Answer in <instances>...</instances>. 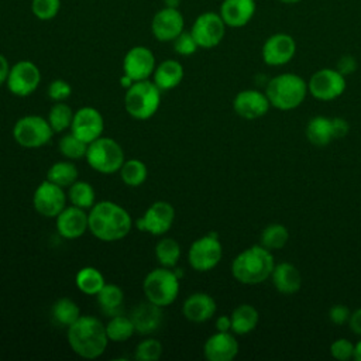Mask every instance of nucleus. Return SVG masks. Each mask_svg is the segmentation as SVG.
Segmentation results:
<instances>
[{
	"label": "nucleus",
	"instance_id": "1",
	"mask_svg": "<svg viewBox=\"0 0 361 361\" xmlns=\"http://www.w3.org/2000/svg\"><path fill=\"white\" fill-rule=\"evenodd\" d=\"M130 213L111 200H102L89 212V230L100 241L113 243L123 240L131 231Z\"/></svg>",
	"mask_w": 361,
	"mask_h": 361
},
{
	"label": "nucleus",
	"instance_id": "2",
	"mask_svg": "<svg viewBox=\"0 0 361 361\" xmlns=\"http://www.w3.org/2000/svg\"><path fill=\"white\" fill-rule=\"evenodd\" d=\"M66 338L72 351L86 360L99 358L109 343L106 324L92 314H80V317L68 327Z\"/></svg>",
	"mask_w": 361,
	"mask_h": 361
},
{
	"label": "nucleus",
	"instance_id": "3",
	"mask_svg": "<svg viewBox=\"0 0 361 361\" xmlns=\"http://www.w3.org/2000/svg\"><path fill=\"white\" fill-rule=\"evenodd\" d=\"M274 267L275 261L272 252L258 244L235 255L231 262V274L234 279L243 285H258L271 278Z\"/></svg>",
	"mask_w": 361,
	"mask_h": 361
},
{
	"label": "nucleus",
	"instance_id": "4",
	"mask_svg": "<svg viewBox=\"0 0 361 361\" xmlns=\"http://www.w3.org/2000/svg\"><path fill=\"white\" fill-rule=\"evenodd\" d=\"M307 82L296 73L285 72L269 79L265 94L272 107L288 111L299 107L307 96Z\"/></svg>",
	"mask_w": 361,
	"mask_h": 361
},
{
	"label": "nucleus",
	"instance_id": "5",
	"mask_svg": "<svg viewBox=\"0 0 361 361\" xmlns=\"http://www.w3.org/2000/svg\"><path fill=\"white\" fill-rule=\"evenodd\" d=\"M161 93V89L149 79L134 82L128 89H126V111L135 120L151 118L159 109Z\"/></svg>",
	"mask_w": 361,
	"mask_h": 361
},
{
	"label": "nucleus",
	"instance_id": "6",
	"mask_svg": "<svg viewBox=\"0 0 361 361\" xmlns=\"http://www.w3.org/2000/svg\"><path fill=\"white\" fill-rule=\"evenodd\" d=\"M142 290L147 300L161 307L169 306L178 298L179 278L171 268H155L144 278Z\"/></svg>",
	"mask_w": 361,
	"mask_h": 361
},
{
	"label": "nucleus",
	"instance_id": "7",
	"mask_svg": "<svg viewBox=\"0 0 361 361\" xmlns=\"http://www.w3.org/2000/svg\"><path fill=\"white\" fill-rule=\"evenodd\" d=\"M86 161L96 172L111 175L120 171L124 159L121 145L110 137H99L87 145Z\"/></svg>",
	"mask_w": 361,
	"mask_h": 361
},
{
	"label": "nucleus",
	"instance_id": "8",
	"mask_svg": "<svg viewBox=\"0 0 361 361\" xmlns=\"http://www.w3.org/2000/svg\"><path fill=\"white\" fill-rule=\"evenodd\" d=\"M52 134L54 130L51 128L48 120L34 114L18 118L13 127V138L16 142L30 149L48 144Z\"/></svg>",
	"mask_w": 361,
	"mask_h": 361
},
{
	"label": "nucleus",
	"instance_id": "9",
	"mask_svg": "<svg viewBox=\"0 0 361 361\" xmlns=\"http://www.w3.org/2000/svg\"><path fill=\"white\" fill-rule=\"evenodd\" d=\"M223 257V245L216 233H209L195 240L188 251L189 265L199 272H207L217 267Z\"/></svg>",
	"mask_w": 361,
	"mask_h": 361
},
{
	"label": "nucleus",
	"instance_id": "10",
	"mask_svg": "<svg viewBox=\"0 0 361 361\" xmlns=\"http://www.w3.org/2000/svg\"><path fill=\"white\" fill-rule=\"evenodd\" d=\"M350 131V124L341 117L316 116L306 126V138L314 147H326L331 141L344 138Z\"/></svg>",
	"mask_w": 361,
	"mask_h": 361
},
{
	"label": "nucleus",
	"instance_id": "11",
	"mask_svg": "<svg viewBox=\"0 0 361 361\" xmlns=\"http://www.w3.org/2000/svg\"><path fill=\"white\" fill-rule=\"evenodd\" d=\"M347 87L345 76L336 68H322L307 80L309 93L322 102H330L340 97Z\"/></svg>",
	"mask_w": 361,
	"mask_h": 361
},
{
	"label": "nucleus",
	"instance_id": "12",
	"mask_svg": "<svg viewBox=\"0 0 361 361\" xmlns=\"http://www.w3.org/2000/svg\"><path fill=\"white\" fill-rule=\"evenodd\" d=\"M226 23L221 16L214 11H206L196 17L190 32L196 39L199 48L210 49L217 47L226 35Z\"/></svg>",
	"mask_w": 361,
	"mask_h": 361
},
{
	"label": "nucleus",
	"instance_id": "13",
	"mask_svg": "<svg viewBox=\"0 0 361 361\" xmlns=\"http://www.w3.org/2000/svg\"><path fill=\"white\" fill-rule=\"evenodd\" d=\"M41 82L39 68L31 61H18L10 68L7 78V89L18 97L32 94Z\"/></svg>",
	"mask_w": 361,
	"mask_h": 361
},
{
	"label": "nucleus",
	"instance_id": "14",
	"mask_svg": "<svg viewBox=\"0 0 361 361\" xmlns=\"http://www.w3.org/2000/svg\"><path fill=\"white\" fill-rule=\"evenodd\" d=\"M175 220V209L165 200L154 202L144 213L142 217L137 219L135 227L140 231L149 233L152 235H164L169 231Z\"/></svg>",
	"mask_w": 361,
	"mask_h": 361
},
{
	"label": "nucleus",
	"instance_id": "15",
	"mask_svg": "<svg viewBox=\"0 0 361 361\" xmlns=\"http://www.w3.org/2000/svg\"><path fill=\"white\" fill-rule=\"evenodd\" d=\"M296 54V41L286 32H275L269 35L261 49L262 61L268 66H283L289 63Z\"/></svg>",
	"mask_w": 361,
	"mask_h": 361
},
{
	"label": "nucleus",
	"instance_id": "16",
	"mask_svg": "<svg viewBox=\"0 0 361 361\" xmlns=\"http://www.w3.org/2000/svg\"><path fill=\"white\" fill-rule=\"evenodd\" d=\"M32 204L37 213L44 217H56L66 207V195L63 188L51 180L41 182L34 190Z\"/></svg>",
	"mask_w": 361,
	"mask_h": 361
},
{
	"label": "nucleus",
	"instance_id": "17",
	"mask_svg": "<svg viewBox=\"0 0 361 361\" xmlns=\"http://www.w3.org/2000/svg\"><path fill=\"white\" fill-rule=\"evenodd\" d=\"M71 131L86 144H90L92 141L102 137L104 131V120L102 113L90 106L80 107L73 114Z\"/></svg>",
	"mask_w": 361,
	"mask_h": 361
},
{
	"label": "nucleus",
	"instance_id": "18",
	"mask_svg": "<svg viewBox=\"0 0 361 361\" xmlns=\"http://www.w3.org/2000/svg\"><path fill=\"white\" fill-rule=\"evenodd\" d=\"M155 66V56L152 51L142 45L130 48L123 59V72L134 82L149 79Z\"/></svg>",
	"mask_w": 361,
	"mask_h": 361
},
{
	"label": "nucleus",
	"instance_id": "19",
	"mask_svg": "<svg viewBox=\"0 0 361 361\" xmlns=\"http://www.w3.org/2000/svg\"><path fill=\"white\" fill-rule=\"evenodd\" d=\"M185 30V20L178 8L164 7L154 17L151 23L152 35L161 42L173 41Z\"/></svg>",
	"mask_w": 361,
	"mask_h": 361
},
{
	"label": "nucleus",
	"instance_id": "20",
	"mask_svg": "<svg viewBox=\"0 0 361 361\" xmlns=\"http://www.w3.org/2000/svg\"><path fill=\"white\" fill-rule=\"evenodd\" d=\"M271 103L265 93L257 89H245L235 94L233 110L237 116L245 120H255L268 113Z\"/></svg>",
	"mask_w": 361,
	"mask_h": 361
},
{
	"label": "nucleus",
	"instance_id": "21",
	"mask_svg": "<svg viewBox=\"0 0 361 361\" xmlns=\"http://www.w3.org/2000/svg\"><path fill=\"white\" fill-rule=\"evenodd\" d=\"M58 234L66 240H76L89 230V213L78 206H66L56 217Z\"/></svg>",
	"mask_w": 361,
	"mask_h": 361
},
{
	"label": "nucleus",
	"instance_id": "22",
	"mask_svg": "<svg viewBox=\"0 0 361 361\" xmlns=\"http://www.w3.org/2000/svg\"><path fill=\"white\" fill-rule=\"evenodd\" d=\"M238 354V341L230 331L212 334L203 345V355L209 361H231Z\"/></svg>",
	"mask_w": 361,
	"mask_h": 361
},
{
	"label": "nucleus",
	"instance_id": "23",
	"mask_svg": "<svg viewBox=\"0 0 361 361\" xmlns=\"http://www.w3.org/2000/svg\"><path fill=\"white\" fill-rule=\"evenodd\" d=\"M255 1L257 0H223L219 14L227 27L241 28L252 20L257 11Z\"/></svg>",
	"mask_w": 361,
	"mask_h": 361
},
{
	"label": "nucleus",
	"instance_id": "24",
	"mask_svg": "<svg viewBox=\"0 0 361 361\" xmlns=\"http://www.w3.org/2000/svg\"><path fill=\"white\" fill-rule=\"evenodd\" d=\"M216 309V300L209 293L195 292L185 299L182 305V314L192 323H203L214 316Z\"/></svg>",
	"mask_w": 361,
	"mask_h": 361
},
{
	"label": "nucleus",
	"instance_id": "25",
	"mask_svg": "<svg viewBox=\"0 0 361 361\" xmlns=\"http://www.w3.org/2000/svg\"><path fill=\"white\" fill-rule=\"evenodd\" d=\"M162 307L145 300L138 303L131 312V322L134 324L135 333L138 334H151L157 331L162 323Z\"/></svg>",
	"mask_w": 361,
	"mask_h": 361
},
{
	"label": "nucleus",
	"instance_id": "26",
	"mask_svg": "<svg viewBox=\"0 0 361 361\" xmlns=\"http://www.w3.org/2000/svg\"><path fill=\"white\" fill-rule=\"evenodd\" d=\"M271 279L275 289L282 295H295L302 288V275L290 262L275 264Z\"/></svg>",
	"mask_w": 361,
	"mask_h": 361
},
{
	"label": "nucleus",
	"instance_id": "27",
	"mask_svg": "<svg viewBox=\"0 0 361 361\" xmlns=\"http://www.w3.org/2000/svg\"><path fill=\"white\" fill-rule=\"evenodd\" d=\"M185 71L180 62L175 59H165L155 66L152 73V82L161 89V92L171 90L176 87L183 79Z\"/></svg>",
	"mask_w": 361,
	"mask_h": 361
},
{
	"label": "nucleus",
	"instance_id": "28",
	"mask_svg": "<svg viewBox=\"0 0 361 361\" xmlns=\"http://www.w3.org/2000/svg\"><path fill=\"white\" fill-rule=\"evenodd\" d=\"M259 322L258 310L248 303L238 305L231 313V331L243 336L251 333Z\"/></svg>",
	"mask_w": 361,
	"mask_h": 361
},
{
	"label": "nucleus",
	"instance_id": "29",
	"mask_svg": "<svg viewBox=\"0 0 361 361\" xmlns=\"http://www.w3.org/2000/svg\"><path fill=\"white\" fill-rule=\"evenodd\" d=\"M96 299H97V303H99L102 312L106 316L111 317L114 314L121 313L124 293L120 286H117L114 283H104V286L96 295Z\"/></svg>",
	"mask_w": 361,
	"mask_h": 361
},
{
	"label": "nucleus",
	"instance_id": "30",
	"mask_svg": "<svg viewBox=\"0 0 361 361\" xmlns=\"http://www.w3.org/2000/svg\"><path fill=\"white\" fill-rule=\"evenodd\" d=\"M80 317V309L75 300L69 298H59L51 307V319L56 326L69 327Z\"/></svg>",
	"mask_w": 361,
	"mask_h": 361
},
{
	"label": "nucleus",
	"instance_id": "31",
	"mask_svg": "<svg viewBox=\"0 0 361 361\" xmlns=\"http://www.w3.org/2000/svg\"><path fill=\"white\" fill-rule=\"evenodd\" d=\"M75 283L80 292L89 296H96L104 286L106 281L102 272L94 267H83L75 275Z\"/></svg>",
	"mask_w": 361,
	"mask_h": 361
},
{
	"label": "nucleus",
	"instance_id": "32",
	"mask_svg": "<svg viewBox=\"0 0 361 361\" xmlns=\"http://www.w3.org/2000/svg\"><path fill=\"white\" fill-rule=\"evenodd\" d=\"M79 172L73 162L59 161L49 166L47 172V179L61 188H69L73 182L78 180Z\"/></svg>",
	"mask_w": 361,
	"mask_h": 361
},
{
	"label": "nucleus",
	"instance_id": "33",
	"mask_svg": "<svg viewBox=\"0 0 361 361\" xmlns=\"http://www.w3.org/2000/svg\"><path fill=\"white\" fill-rule=\"evenodd\" d=\"M106 333L110 341L123 343L127 341L135 333V329L130 317L124 316L123 313H118L109 319L106 324Z\"/></svg>",
	"mask_w": 361,
	"mask_h": 361
},
{
	"label": "nucleus",
	"instance_id": "34",
	"mask_svg": "<svg viewBox=\"0 0 361 361\" xmlns=\"http://www.w3.org/2000/svg\"><path fill=\"white\" fill-rule=\"evenodd\" d=\"M288 240H289L288 228L281 223H272L262 230L259 237V244L269 251H275V250L283 248Z\"/></svg>",
	"mask_w": 361,
	"mask_h": 361
},
{
	"label": "nucleus",
	"instance_id": "35",
	"mask_svg": "<svg viewBox=\"0 0 361 361\" xmlns=\"http://www.w3.org/2000/svg\"><path fill=\"white\" fill-rule=\"evenodd\" d=\"M155 257L161 267L173 268L180 258V245L176 240L162 237L155 245Z\"/></svg>",
	"mask_w": 361,
	"mask_h": 361
},
{
	"label": "nucleus",
	"instance_id": "36",
	"mask_svg": "<svg viewBox=\"0 0 361 361\" xmlns=\"http://www.w3.org/2000/svg\"><path fill=\"white\" fill-rule=\"evenodd\" d=\"M118 172H120L121 180L127 186H131V188L142 185L147 179V175H148L145 164L142 161L137 159V158H131V159L124 161Z\"/></svg>",
	"mask_w": 361,
	"mask_h": 361
},
{
	"label": "nucleus",
	"instance_id": "37",
	"mask_svg": "<svg viewBox=\"0 0 361 361\" xmlns=\"http://www.w3.org/2000/svg\"><path fill=\"white\" fill-rule=\"evenodd\" d=\"M68 199L73 206H78L86 210V209H92V206L94 204L96 193L90 183L85 180H76L69 186Z\"/></svg>",
	"mask_w": 361,
	"mask_h": 361
},
{
	"label": "nucleus",
	"instance_id": "38",
	"mask_svg": "<svg viewBox=\"0 0 361 361\" xmlns=\"http://www.w3.org/2000/svg\"><path fill=\"white\" fill-rule=\"evenodd\" d=\"M75 111L63 102H56L48 111V123L54 133H62L71 128Z\"/></svg>",
	"mask_w": 361,
	"mask_h": 361
},
{
	"label": "nucleus",
	"instance_id": "39",
	"mask_svg": "<svg viewBox=\"0 0 361 361\" xmlns=\"http://www.w3.org/2000/svg\"><path fill=\"white\" fill-rule=\"evenodd\" d=\"M87 145L83 140H80L79 137H76L72 131L62 135L58 141V149L59 152L66 157L68 159L72 161H78L86 157V151H87Z\"/></svg>",
	"mask_w": 361,
	"mask_h": 361
},
{
	"label": "nucleus",
	"instance_id": "40",
	"mask_svg": "<svg viewBox=\"0 0 361 361\" xmlns=\"http://www.w3.org/2000/svg\"><path fill=\"white\" fill-rule=\"evenodd\" d=\"M162 355V344L155 338H145L135 347L134 357L138 361H158Z\"/></svg>",
	"mask_w": 361,
	"mask_h": 361
},
{
	"label": "nucleus",
	"instance_id": "41",
	"mask_svg": "<svg viewBox=\"0 0 361 361\" xmlns=\"http://www.w3.org/2000/svg\"><path fill=\"white\" fill-rule=\"evenodd\" d=\"M61 10V0H32L31 11L41 21H49Z\"/></svg>",
	"mask_w": 361,
	"mask_h": 361
},
{
	"label": "nucleus",
	"instance_id": "42",
	"mask_svg": "<svg viewBox=\"0 0 361 361\" xmlns=\"http://www.w3.org/2000/svg\"><path fill=\"white\" fill-rule=\"evenodd\" d=\"M173 49L176 54L182 55V56H189V55H193L199 45L196 42V39L193 38L192 32L190 31H182L173 41Z\"/></svg>",
	"mask_w": 361,
	"mask_h": 361
},
{
	"label": "nucleus",
	"instance_id": "43",
	"mask_svg": "<svg viewBox=\"0 0 361 361\" xmlns=\"http://www.w3.org/2000/svg\"><path fill=\"white\" fill-rule=\"evenodd\" d=\"M330 354L338 361L354 358V344L347 338H337L330 344Z\"/></svg>",
	"mask_w": 361,
	"mask_h": 361
},
{
	"label": "nucleus",
	"instance_id": "44",
	"mask_svg": "<svg viewBox=\"0 0 361 361\" xmlns=\"http://www.w3.org/2000/svg\"><path fill=\"white\" fill-rule=\"evenodd\" d=\"M71 93H72V87L63 79H55L48 86V96L54 102H63L71 96Z\"/></svg>",
	"mask_w": 361,
	"mask_h": 361
},
{
	"label": "nucleus",
	"instance_id": "45",
	"mask_svg": "<svg viewBox=\"0 0 361 361\" xmlns=\"http://www.w3.org/2000/svg\"><path fill=\"white\" fill-rule=\"evenodd\" d=\"M350 309L344 305H334L329 309V320L336 324V326H343L345 323H348V319H350Z\"/></svg>",
	"mask_w": 361,
	"mask_h": 361
},
{
	"label": "nucleus",
	"instance_id": "46",
	"mask_svg": "<svg viewBox=\"0 0 361 361\" xmlns=\"http://www.w3.org/2000/svg\"><path fill=\"white\" fill-rule=\"evenodd\" d=\"M336 69L347 76V75H351L357 71V59L353 56V55H343L338 61H337V65H336Z\"/></svg>",
	"mask_w": 361,
	"mask_h": 361
},
{
	"label": "nucleus",
	"instance_id": "47",
	"mask_svg": "<svg viewBox=\"0 0 361 361\" xmlns=\"http://www.w3.org/2000/svg\"><path fill=\"white\" fill-rule=\"evenodd\" d=\"M348 326L354 334L361 336V307L351 312L350 319H348Z\"/></svg>",
	"mask_w": 361,
	"mask_h": 361
},
{
	"label": "nucleus",
	"instance_id": "48",
	"mask_svg": "<svg viewBox=\"0 0 361 361\" xmlns=\"http://www.w3.org/2000/svg\"><path fill=\"white\" fill-rule=\"evenodd\" d=\"M217 331H231V316L221 314L216 319Z\"/></svg>",
	"mask_w": 361,
	"mask_h": 361
},
{
	"label": "nucleus",
	"instance_id": "49",
	"mask_svg": "<svg viewBox=\"0 0 361 361\" xmlns=\"http://www.w3.org/2000/svg\"><path fill=\"white\" fill-rule=\"evenodd\" d=\"M10 68L11 66L8 65L7 58L3 54H0V86L7 82V78H8V73H10Z\"/></svg>",
	"mask_w": 361,
	"mask_h": 361
},
{
	"label": "nucleus",
	"instance_id": "50",
	"mask_svg": "<svg viewBox=\"0 0 361 361\" xmlns=\"http://www.w3.org/2000/svg\"><path fill=\"white\" fill-rule=\"evenodd\" d=\"M134 83V80L130 78V76H127L126 73H123V76L120 78V85H121V87H124V89H128L131 85Z\"/></svg>",
	"mask_w": 361,
	"mask_h": 361
},
{
	"label": "nucleus",
	"instance_id": "51",
	"mask_svg": "<svg viewBox=\"0 0 361 361\" xmlns=\"http://www.w3.org/2000/svg\"><path fill=\"white\" fill-rule=\"evenodd\" d=\"M354 360L361 361V338L354 344Z\"/></svg>",
	"mask_w": 361,
	"mask_h": 361
},
{
	"label": "nucleus",
	"instance_id": "52",
	"mask_svg": "<svg viewBox=\"0 0 361 361\" xmlns=\"http://www.w3.org/2000/svg\"><path fill=\"white\" fill-rule=\"evenodd\" d=\"M165 7H172V8H178L180 4V0H164Z\"/></svg>",
	"mask_w": 361,
	"mask_h": 361
},
{
	"label": "nucleus",
	"instance_id": "53",
	"mask_svg": "<svg viewBox=\"0 0 361 361\" xmlns=\"http://www.w3.org/2000/svg\"><path fill=\"white\" fill-rule=\"evenodd\" d=\"M278 1H281L283 4H296V3H300L302 0H278Z\"/></svg>",
	"mask_w": 361,
	"mask_h": 361
}]
</instances>
